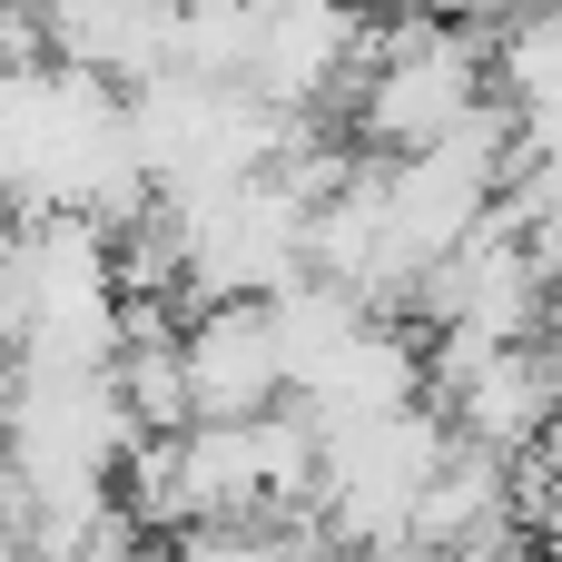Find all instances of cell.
<instances>
[{"instance_id": "6da1fadb", "label": "cell", "mask_w": 562, "mask_h": 562, "mask_svg": "<svg viewBox=\"0 0 562 562\" xmlns=\"http://www.w3.org/2000/svg\"><path fill=\"white\" fill-rule=\"evenodd\" d=\"M178 395L188 425H257L286 405V356L267 306H198L178 326Z\"/></svg>"}, {"instance_id": "7a4b0ae2", "label": "cell", "mask_w": 562, "mask_h": 562, "mask_svg": "<svg viewBox=\"0 0 562 562\" xmlns=\"http://www.w3.org/2000/svg\"><path fill=\"white\" fill-rule=\"evenodd\" d=\"M484 99H474V40L464 30H405L385 40V69L366 79V138L385 148H435L445 128H464Z\"/></svg>"}]
</instances>
